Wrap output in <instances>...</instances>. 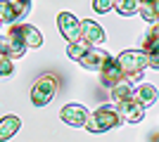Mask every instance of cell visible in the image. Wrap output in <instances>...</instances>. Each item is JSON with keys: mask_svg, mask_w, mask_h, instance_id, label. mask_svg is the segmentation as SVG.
Wrapping results in <instances>:
<instances>
[{"mask_svg": "<svg viewBox=\"0 0 159 142\" xmlns=\"http://www.w3.org/2000/svg\"><path fill=\"white\" fill-rule=\"evenodd\" d=\"M124 121L116 111V107H109V104H102L100 109H95L93 114H88V121H86V130L90 133H107V130L116 128L119 123Z\"/></svg>", "mask_w": 159, "mask_h": 142, "instance_id": "1", "label": "cell"}, {"mask_svg": "<svg viewBox=\"0 0 159 142\" xmlns=\"http://www.w3.org/2000/svg\"><path fill=\"white\" fill-rule=\"evenodd\" d=\"M116 59H119L124 78H128V81H140L143 78V74L147 69V54L143 50H124Z\"/></svg>", "mask_w": 159, "mask_h": 142, "instance_id": "2", "label": "cell"}, {"mask_svg": "<svg viewBox=\"0 0 159 142\" xmlns=\"http://www.w3.org/2000/svg\"><path fill=\"white\" fill-rule=\"evenodd\" d=\"M55 93H57V78H55V76H40L31 88L33 107H45V104H50Z\"/></svg>", "mask_w": 159, "mask_h": 142, "instance_id": "3", "label": "cell"}, {"mask_svg": "<svg viewBox=\"0 0 159 142\" xmlns=\"http://www.w3.org/2000/svg\"><path fill=\"white\" fill-rule=\"evenodd\" d=\"M26 54V45L21 43V38L10 28L7 36H0V57H7V59H17V57H24Z\"/></svg>", "mask_w": 159, "mask_h": 142, "instance_id": "4", "label": "cell"}, {"mask_svg": "<svg viewBox=\"0 0 159 142\" xmlns=\"http://www.w3.org/2000/svg\"><path fill=\"white\" fill-rule=\"evenodd\" d=\"M57 26H60V33L64 36L69 43L81 41V21L76 19L71 12H60L57 14Z\"/></svg>", "mask_w": 159, "mask_h": 142, "instance_id": "5", "label": "cell"}, {"mask_svg": "<svg viewBox=\"0 0 159 142\" xmlns=\"http://www.w3.org/2000/svg\"><path fill=\"white\" fill-rule=\"evenodd\" d=\"M60 118L71 126V128H86V121H88V111L83 104H64L60 111Z\"/></svg>", "mask_w": 159, "mask_h": 142, "instance_id": "6", "label": "cell"}, {"mask_svg": "<svg viewBox=\"0 0 159 142\" xmlns=\"http://www.w3.org/2000/svg\"><path fill=\"white\" fill-rule=\"evenodd\" d=\"M100 81H102V85H107V88H114L116 83L124 81V74H121V67H119V59L116 57H107V62L102 64V69H100Z\"/></svg>", "mask_w": 159, "mask_h": 142, "instance_id": "7", "label": "cell"}, {"mask_svg": "<svg viewBox=\"0 0 159 142\" xmlns=\"http://www.w3.org/2000/svg\"><path fill=\"white\" fill-rule=\"evenodd\" d=\"M116 111H119V116L128 123H140L145 118V107H143L140 102H135L133 97L131 100H124V102H116Z\"/></svg>", "mask_w": 159, "mask_h": 142, "instance_id": "8", "label": "cell"}, {"mask_svg": "<svg viewBox=\"0 0 159 142\" xmlns=\"http://www.w3.org/2000/svg\"><path fill=\"white\" fill-rule=\"evenodd\" d=\"M81 38H83L86 43H90V45H100V43H105L107 33H105V28L100 26L98 21L83 19L81 21Z\"/></svg>", "mask_w": 159, "mask_h": 142, "instance_id": "9", "label": "cell"}, {"mask_svg": "<svg viewBox=\"0 0 159 142\" xmlns=\"http://www.w3.org/2000/svg\"><path fill=\"white\" fill-rule=\"evenodd\" d=\"M12 31L21 38V43L26 47H40L43 45V36H40V31L36 26H31V24H14Z\"/></svg>", "mask_w": 159, "mask_h": 142, "instance_id": "10", "label": "cell"}, {"mask_svg": "<svg viewBox=\"0 0 159 142\" xmlns=\"http://www.w3.org/2000/svg\"><path fill=\"white\" fill-rule=\"evenodd\" d=\"M157 95H159V90L154 88L152 83H140V85H135V88H133V100L140 102L143 107L154 104V102H157Z\"/></svg>", "mask_w": 159, "mask_h": 142, "instance_id": "11", "label": "cell"}, {"mask_svg": "<svg viewBox=\"0 0 159 142\" xmlns=\"http://www.w3.org/2000/svg\"><path fill=\"white\" fill-rule=\"evenodd\" d=\"M107 57H109V54H107L105 50H100V47H95V45H93L86 54H83L81 64H83L86 69H90V71H100V69H102V64L107 62Z\"/></svg>", "mask_w": 159, "mask_h": 142, "instance_id": "12", "label": "cell"}, {"mask_svg": "<svg viewBox=\"0 0 159 142\" xmlns=\"http://www.w3.org/2000/svg\"><path fill=\"white\" fill-rule=\"evenodd\" d=\"M19 128H21V121L17 116H5V118H0V142H7L12 135H17Z\"/></svg>", "mask_w": 159, "mask_h": 142, "instance_id": "13", "label": "cell"}, {"mask_svg": "<svg viewBox=\"0 0 159 142\" xmlns=\"http://www.w3.org/2000/svg\"><path fill=\"white\" fill-rule=\"evenodd\" d=\"M140 17L150 24H159V0H147V2H140L138 7Z\"/></svg>", "mask_w": 159, "mask_h": 142, "instance_id": "14", "label": "cell"}, {"mask_svg": "<svg viewBox=\"0 0 159 142\" xmlns=\"http://www.w3.org/2000/svg\"><path fill=\"white\" fill-rule=\"evenodd\" d=\"M143 52H145V54L159 52V24H152V28L145 33V41H143Z\"/></svg>", "mask_w": 159, "mask_h": 142, "instance_id": "15", "label": "cell"}, {"mask_svg": "<svg viewBox=\"0 0 159 142\" xmlns=\"http://www.w3.org/2000/svg\"><path fill=\"white\" fill-rule=\"evenodd\" d=\"M133 97V85L128 78H124L121 83H116L112 88V100L114 102H124V100H131Z\"/></svg>", "mask_w": 159, "mask_h": 142, "instance_id": "16", "label": "cell"}, {"mask_svg": "<svg viewBox=\"0 0 159 142\" xmlns=\"http://www.w3.org/2000/svg\"><path fill=\"white\" fill-rule=\"evenodd\" d=\"M90 43H86L83 38L81 41H74V43H69V47H66V54H69V59H74V62H81L83 59V54L90 50Z\"/></svg>", "mask_w": 159, "mask_h": 142, "instance_id": "17", "label": "cell"}, {"mask_svg": "<svg viewBox=\"0 0 159 142\" xmlns=\"http://www.w3.org/2000/svg\"><path fill=\"white\" fill-rule=\"evenodd\" d=\"M138 7H140V0H116L114 10H116L121 17H131V14L138 12Z\"/></svg>", "mask_w": 159, "mask_h": 142, "instance_id": "18", "label": "cell"}, {"mask_svg": "<svg viewBox=\"0 0 159 142\" xmlns=\"http://www.w3.org/2000/svg\"><path fill=\"white\" fill-rule=\"evenodd\" d=\"M0 21L2 24H14L17 21V12L10 5V0H0Z\"/></svg>", "mask_w": 159, "mask_h": 142, "instance_id": "19", "label": "cell"}, {"mask_svg": "<svg viewBox=\"0 0 159 142\" xmlns=\"http://www.w3.org/2000/svg\"><path fill=\"white\" fill-rule=\"evenodd\" d=\"M10 5L14 7L17 19H21V17H26V14L31 12V0H10Z\"/></svg>", "mask_w": 159, "mask_h": 142, "instance_id": "20", "label": "cell"}, {"mask_svg": "<svg viewBox=\"0 0 159 142\" xmlns=\"http://www.w3.org/2000/svg\"><path fill=\"white\" fill-rule=\"evenodd\" d=\"M114 5H116V0H93V10L98 14H105L109 10H114Z\"/></svg>", "mask_w": 159, "mask_h": 142, "instance_id": "21", "label": "cell"}, {"mask_svg": "<svg viewBox=\"0 0 159 142\" xmlns=\"http://www.w3.org/2000/svg\"><path fill=\"white\" fill-rule=\"evenodd\" d=\"M12 74H14L12 59H7V57H0V78H10Z\"/></svg>", "mask_w": 159, "mask_h": 142, "instance_id": "22", "label": "cell"}, {"mask_svg": "<svg viewBox=\"0 0 159 142\" xmlns=\"http://www.w3.org/2000/svg\"><path fill=\"white\" fill-rule=\"evenodd\" d=\"M147 67H150V69H154V71H159V52L147 54Z\"/></svg>", "mask_w": 159, "mask_h": 142, "instance_id": "23", "label": "cell"}, {"mask_svg": "<svg viewBox=\"0 0 159 142\" xmlns=\"http://www.w3.org/2000/svg\"><path fill=\"white\" fill-rule=\"evenodd\" d=\"M0 24H2V21H0Z\"/></svg>", "mask_w": 159, "mask_h": 142, "instance_id": "24", "label": "cell"}]
</instances>
